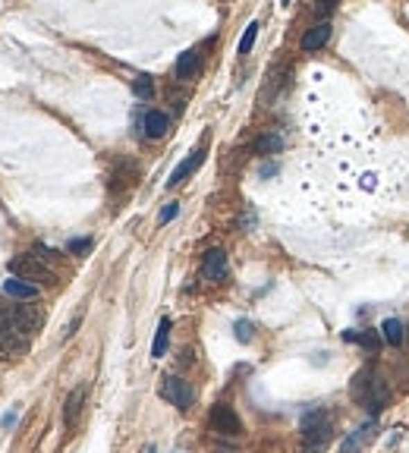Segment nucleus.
I'll use <instances>...</instances> for the list:
<instances>
[{
	"mask_svg": "<svg viewBox=\"0 0 409 453\" xmlns=\"http://www.w3.org/2000/svg\"><path fill=\"white\" fill-rule=\"evenodd\" d=\"M41 315L28 305L19 309H0V350L3 353H26L32 344V334L38 330Z\"/></svg>",
	"mask_w": 409,
	"mask_h": 453,
	"instance_id": "nucleus-1",
	"label": "nucleus"
},
{
	"mask_svg": "<svg viewBox=\"0 0 409 453\" xmlns=\"http://www.w3.org/2000/svg\"><path fill=\"white\" fill-rule=\"evenodd\" d=\"M349 393H353V400L362 406V409L372 412V419L381 416L384 406H388V400H390V391H388V384H384V378L378 375V371H372V368H362L359 375L353 378Z\"/></svg>",
	"mask_w": 409,
	"mask_h": 453,
	"instance_id": "nucleus-2",
	"label": "nucleus"
},
{
	"mask_svg": "<svg viewBox=\"0 0 409 453\" xmlns=\"http://www.w3.org/2000/svg\"><path fill=\"white\" fill-rule=\"evenodd\" d=\"M302 453H324L327 444H331V434H334V425H331V416L324 409H312L302 416Z\"/></svg>",
	"mask_w": 409,
	"mask_h": 453,
	"instance_id": "nucleus-3",
	"label": "nucleus"
},
{
	"mask_svg": "<svg viewBox=\"0 0 409 453\" xmlns=\"http://www.w3.org/2000/svg\"><path fill=\"white\" fill-rule=\"evenodd\" d=\"M10 271H13V277H19V281H28V283H57V271L51 268L48 261L41 258L38 252H26V255H16L13 261H10Z\"/></svg>",
	"mask_w": 409,
	"mask_h": 453,
	"instance_id": "nucleus-4",
	"label": "nucleus"
},
{
	"mask_svg": "<svg viewBox=\"0 0 409 453\" xmlns=\"http://www.w3.org/2000/svg\"><path fill=\"white\" fill-rule=\"evenodd\" d=\"M161 397L167 400V403H173L177 409H192V403H195V391H192V384L186 381V378L180 375H164L161 381Z\"/></svg>",
	"mask_w": 409,
	"mask_h": 453,
	"instance_id": "nucleus-5",
	"label": "nucleus"
},
{
	"mask_svg": "<svg viewBox=\"0 0 409 453\" xmlns=\"http://www.w3.org/2000/svg\"><path fill=\"white\" fill-rule=\"evenodd\" d=\"M211 428L220 438H236V434L243 432V422H239V416L227 403H218L211 409Z\"/></svg>",
	"mask_w": 409,
	"mask_h": 453,
	"instance_id": "nucleus-6",
	"label": "nucleus"
},
{
	"mask_svg": "<svg viewBox=\"0 0 409 453\" xmlns=\"http://www.w3.org/2000/svg\"><path fill=\"white\" fill-rule=\"evenodd\" d=\"M375 434H378V419H368V422H362L359 428H353V432L343 438V444H340V453H359L362 447H368L372 441H375Z\"/></svg>",
	"mask_w": 409,
	"mask_h": 453,
	"instance_id": "nucleus-7",
	"label": "nucleus"
},
{
	"mask_svg": "<svg viewBox=\"0 0 409 453\" xmlns=\"http://www.w3.org/2000/svg\"><path fill=\"white\" fill-rule=\"evenodd\" d=\"M202 274H204V281H214V283L227 281L230 268H227L224 249H208V252H204V258H202Z\"/></svg>",
	"mask_w": 409,
	"mask_h": 453,
	"instance_id": "nucleus-8",
	"label": "nucleus"
},
{
	"mask_svg": "<svg viewBox=\"0 0 409 453\" xmlns=\"http://www.w3.org/2000/svg\"><path fill=\"white\" fill-rule=\"evenodd\" d=\"M0 290L10 296V299H19V302H32L38 299V287L28 281H19V277H7V281L0 283Z\"/></svg>",
	"mask_w": 409,
	"mask_h": 453,
	"instance_id": "nucleus-9",
	"label": "nucleus"
},
{
	"mask_svg": "<svg viewBox=\"0 0 409 453\" xmlns=\"http://www.w3.org/2000/svg\"><path fill=\"white\" fill-rule=\"evenodd\" d=\"M202 161H204V148L192 151V154H189L186 161H180L177 170H173V173H171V179H167V189H173V186H180L186 177H192V173H195L198 167H202Z\"/></svg>",
	"mask_w": 409,
	"mask_h": 453,
	"instance_id": "nucleus-10",
	"label": "nucleus"
},
{
	"mask_svg": "<svg viewBox=\"0 0 409 453\" xmlns=\"http://www.w3.org/2000/svg\"><path fill=\"white\" fill-rule=\"evenodd\" d=\"M327 38H331V22H318V26H312L306 35H302V42H299V48L306 51V54H312V51H321L327 44Z\"/></svg>",
	"mask_w": 409,
	"mask_h": 453,
	"instance_id": "nucleus-11",
	"label": "nucleus"
},
{
	"mask_svg": "<svg viewBox=\"0 0 409 453\" xmlns=\"http://www.w3.org/2000/svg\"><path fill=\"white\" fill-rule=\"evenodd\" d=\"M82 406H85V384L73 387L69 397H67V403H63V422H67V428H73L76 422H79Z\"/></svg>",
	"mask_w": 409,
	"mask_h": 453,
	"instance_id": "nucleus-12",
	"label": "nucleus"
},
{
	"mask_svg": "<svg viewBox=\"0 0 409 453\" xmlns=\"http://www.w3.org/2000/svg\"><path fill=\"white\" fill-rule=\"evenodd\" d=\"M142 130L148 139H161L167 136V130H171V120H167V114H161V110H148L142 120Z\"/></svg>",
	"mask_w": 409,
	"mask_h": 453,
	"instance_id": "nucleus-13",
	"label": "nucleus"
},
{
	"mask_svg": "<svg viewBox=\"0 0 409 453\" xmlns=\"http://www.w3.org/2000/svg\"><path fill=\"white\" fill-rule=\"evenodd\" d=\"M198 69H202V54H198L195 48L183 51V54H180V60H177V76H180V79H195Z\"/></svg>",
	"mask_w": 409,
	"mask_h": 453,
	"instance_id": "nucleus-14",
	"label": "nucleus"
},
{
	"mask_svg": "<svg viewBox=\"0 0 409 453\" xmlns=\"http://www.w3.org/2000/svg\"><path fill=\"white\" fill-rule=\"evenodd\" d=\"M167 340H171V318H161L155 330V344H151V359H161L167 353Z\"/></svg>",
	"mask_w": 409,
	"mask_h": 453,
	"instance_id": "nucleus-15",
	"label": "nucleus"
},
{
	"mask_svg": "<svg viewBox=\"0 0 409 453\" xmlns=\"http://www.w3.org/2000/svg\"><path fill=\"white\" fill-rule=\"evenodd\" d=\"M381 337H384V344L400 346L403 344V324L397 321V318H384L381 321Z\"/></svg>",
	"mask_w": 409,
	"mask_h": 453,
	"instance_id": "nucleus-16",
	"label": "nucleus"
},
{
	"mask_svg": "<svg viewBox=\"0 0 409 453\" xmlns=\"http://www.w3.org/2000/svg\"><path fill=\"white\" fill-rule=\"evenodd\" d=\"M343 337H347L349 344H362L365 350H372V353H378V346H381V340L375 337V330H368V334H359V330H347Z\"/></svg>",
	"mask_w": 409,
	"mask_h": 453,
	"instance_id": "nucleus-17",
	"label": "nucleus"
},
{
	"mask_svg": "<svg viewBox=\"0 0 409 453\" xmlns=\"http://www.w3.org/2000/svg\"><path fill=\"white\" fill-rule=\"evenodd\" d=\"M280 148H284V139H280L277 132H271V136H261L259 142H255V151H259V154H277Z\"/></svg>",
	"mask_w": 409,
	"mask_h": 453,
	"instance_id": "nucleus-18",
	"label": "nucleus"
},
{
	"mask_svg": "<svg viewBox=\"0 0 409 453\" xmlns=\"http://www.w3.org/2000/svg\"><path fill=\"white\" fill-rule=\"evenodd\" d=\"M255 38H259V22H249L245 26V35L239 38V54H249L255 48Z\"/></svg>",
	"mask_w": 409,
	"mask_h": 453,
	"instance_id": "nucleus-19",
	"label": "nucleus"
},
{
	"mask_svg": "<svg viewBox=\"0 0 409 453\" xmlns=\"http://www.w3.org/2000/svg\"><path fill=\"white\" fill-rule=\"evenodd\" d=\"M136 95L145 98V101L155 95V89H151V76H139V79H136Z\"/></svg>",
	"mask_w": 409,
	"mask_h": 453,
	"instance_id": "nucleus-20",
	"label": "nucleus"
},
{
	"mask_svg": "<svg viewBox=\"0 0 409 453\" xmlns=\"http://www.w3.org/2000/svg\"><path fill=\"white\" fill-rule=\"evenodd\" d=\"M236 340L239 344H249V340H252V321H236Z\"/></svg>",
	"mask_w": 409,
	"mask_h": 453,
	"instance_id": "nucleus-21",
	"label": "nucleus"
},
{
	"mask_svg": "<svg viewBox=\"0 0 409 453\" xmlns=\"http://www.w3.org/2000/svg\"><path fill=\"white\" fill-rule=\"evenodd\" d=\"M177 214H180V205H177V202H171V205H167V208L161 211V217H157V220H161V224H171V220L177 217Z\"/></svg>",
	"mask_w": 409,
	"mask_h": 453,
	"instance_id": "nucleus-22",
	"label": "nucleus"
},
{
	"mask_svg": "<svg viewBox=\"0 0 409 453\" xmlns=\"http://www.w3.org/2000/svg\"><path fill=\"white\" fill-rule=\"evenodd\" d=\"M67 249H69V252H73V255H79V252H89V249H92V240H73Z\"/></svg>",
	"mask_w": 409,
	"mask_h": 453,
	"instance_id": "nucleus-23",
	"label": "nucleus"
},
{
	"mask_svg": "<svg viewBox=\"0 0 409 453\" xmlns=\"http://www.w3.org/2000/svg\"><path fill=\"white\" fill-rule=\"evenodd\" d=\"M362 186H365V189H375V173H365V177H362Z\"/></svg>",
	"mask_w": 409,
	"mask_h": 453,
	"instance_id": "nucleus-24",
	"label": "nucleus"
},
{
	"mask_svg": "<svg viewBox=\"0 0 409 453\" xmlns=\"http://www.w3.org/2000/svg\"><path fill=\"white\" fill-rule=\"evenodd\" d=\"M79 321H82V318H73V321H69V328H67V340L76 334V328H79Z\"/></svg>",
	"mask_w": 409,
	"mask_h": 453,
	"instance_id": "nucleus-25",
	"label": "nucleus"
},
{
	"mask_svg": "<svg viewBox=\"0 0 409 453\" xmlns=\"http://www.w3.org/2000/svg\"><path fill=\"white\" fill-rule=\"evenodd\" d=\"M16 419H19V416H16V412H7V416H3V425H16Z\"/></svg>",
	"mask_w": 409,
	"mask_h": 453,
	"instance_id": "nucleus-26",
	"label": "nucleus"
},
{
	"mask_svg": "<svg viewBox=\"0 0 409 453\" xmlns=\"http://www.w3.org/2000/svg\"><path fill=\"white\" fill-rule=\"evenodd\" d=\"M145 453H155V447H145Z\"/></svg>",
	"mask_w": 409,
	"mask_h": 453,
	"instance_id": "nucleus-27",
	"label": "nucleus"
},
{
	"mask_svg": "<svg viewBox=\"0 0 409 453\" xmlns=\"http://www.w3.org/2000/svg\"><path fill=\"white\" fill-rule=\"evenodd\" d=\"M0 353H3V350H0Z\"/></svg>",
	"mask_w": 409,
	"mask_h": 453,
	"instance_id": "nucleus-28",
	"label": "nucleus"
}]
</instances>
